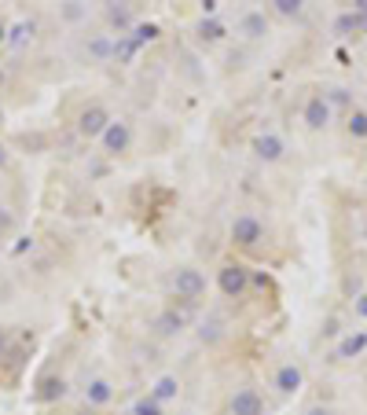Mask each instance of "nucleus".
Here are the masks:
<instances>
[{
    "mask_svg": "<svg viewBox=\"0 0 367 415\" xmlns=\"http://www.w3.org/2000/svg\"><path fill=\"white\" fill-rule=\"evenodd\" d=\"M331 100H334V103H342V107H345V103H349V96H345L342 89H331Z\"/></svg>",
    "mask_w": 367,
    "mask_h": 415,
    "instance_id": "nucleus-27",
    "label": "nucleus"
},
{
    "mask_svg": "<svg viewBox=\"0 0 367 415\" xmlns=\"http://www.w3.org/2000/svg\"><path fill=\"white\" fill-rule=\"evenodd\" d=\"M114 52V45L107 37H96V41H89V56H96V59H107Z\"/></svg>",
    "mask_w": 367,
    "mask_h": 415,
    "instance_id": "nucleus-24",
    "label": "nucleus"
},
{
    "mask_svg": "<svg viewBox=\"0 0 367 415\" xmlns=\"http://www.w3.org/2000/svg\"><path fill=\"white\" fill-rule=\"evenodd\" d=\"M353 12L356 15H367V0H353Z\"/></svg>",
    "mask_w": 367,
    "mask_h": 415,
    "instance_id": "nucleus-28",
    "label": "nucleus"
},
{
    "mask_svg": "<svg viewBox=\"0 0 367 415\" xmlns=\"http://www.w3.org/2000/svg\"><path fill=\"white\" fill-rule=\"evenodd\" d=\"M356 316H367V294L360 298V302H356Z\"/></svg>",
    "mask_w": 367,
    "mask_h": 415,
    "instance_id": "nucleus-30",
    "label": "nucleus"
},
{
    "mask_svg": "<svg viewBox=\"0 0 367 415\" xmlns=\"http://www.w3.org/2000/svg\"><path fill=\"white\" fill-rule=\"evenodd\" d=\"M0 45H8V26L0 23Z\"/></svg>",
    "mask_w": 367,
    "mask_h": 415,
    "instance_id": "nucleus-32",
    "label": "nucleus"
},
{
    "mask_svg": "<svg viewBox=\"0 0 367 415\" xmlns=\"http://www.w3.org/2000/svg\"><path fill=\"white\" fill-rule=\"evenodd\" d=\"M349 133L353 136H367V111H353L349 114Z\"/></svg>",
    "mask_w": 367,
    "mask_h": 415,
    "instance_id": "nucleus-25",
    "label": "nucleus"
},
{
    "mask_svg": "<svg viewBox=\"0 0 367 415\" xmlns=\"http://www.w3.org/2000/svg\"><path fill=\"white\" fill-rule=\"evenodd\" d=\"M4 346H8V338H4V331H0V353H4Z\"/></svg>",
    "mask_w": 367,
    "mask_h": 415,
    "instance_id": "nucleus-34",
    "label": "nucleus"
},
{
    "mask_svg": "<svg viewBox=\"0 0 367 415\" xmlns=\"http://www.w3.org/2000/svg\"><path fill=\"white\" fill-rule=\"evenodd\" d=\"M85 401H89L92 408H103V404L114 401V386L107 379H92L89 386H85Z\"/></svg>",
    "mask_w": 367,
    "mask_h": 415,
    "instance_id": "nucleus-10",
    "label": "nucleus"
},
{
    "mask_svg": "<svg viewBox=\"0 0 367 415\" xmlns=\"http://www.w3.org/2000/svg\"><path fill=\"white\" fill-rule=\"evenodd\" d=\"M199 37L210 41V45H213V41H221V37H224V23H221V19H213V15H206V19L199 23Z\"/></svg>",
    "mask_w": 367,
    "mask_h": 415,
    "instance_id": "nucleus-17",
    "label": "nucleus"
},
{
    "mask_svg": "<svg viewBox=\"0 0 367 415\" xmlns=\"http://www.w3.org/2000/svg\"><path fill=\"white\" fill-rule=\"evenodd\" d=\"M184 327H188V324H184L180 316L173 313V309H169V313H162V316H158V335H177V331H184Z\"/></svg>",
    "mask_w": 367,
    "mask_h": 415,
    "instance_id": "nucleus-19",
    "label": "nucleus"
},
{
    "mask_svg": "<svg viewBox=\"0 0 367 415\" xmlns=\"http://www.w3.org/2000/svg\"><path fill=\"white\" fill-rule=\"evenodd\" d=\"M239 34H243V37H250V41L265 37V34H268V19H265L261 12H250V15H243V19H239Z\"/></svg>",
    "mask_w": 367,
    "mask_h": 415,
    "instance_id": "nucleus-12",
    "label": "nucleus"
},
{
    "mask_svg": "<svg viewBox=\"0 0 367 415\" xmlns=\"http://www.w3.org/2000/svg\"><path fill=\"white\" fill-rule=\"evenodd\" d=\"M0 166H8V151H4V147H0Z\"/></svg>",
    "mask_w": 367,
    "mask_h": 415,
    "instance_id": "nucleus-33",
    "label": "nucleus"
},
{
    "mask_svg": "<svg viewBox=\"0 0 367 415\" xmlns=\"http://www.w3.org/2000/svg\"><path fill=\"white\" fill-rule=\"evenodd\" d=\"M272 4H276V12H279V15L294 19V15H301V8H305V0H272Z\"/></svg>",
    "mask_w": 367,
    "mask_h": 415,
    "instance_id": "nucleus-23",
    "label": "nucleus"
},
{
    "mask_svg": "<svg viewBox=\"0 0 367 415\" xmlns=\"http://www.w3.org/2000/svg\"><path fill=\"white\" fill-rule=\"evenodd\" d=\"M364 349H367V335H349V338H345V342L338 346V357H342V360H353V357H360Z\"/></svg>",
    "mask_w": 367,
    "mask_h": 415,
    "instance_id": "nucleus-15",
    "label": "nucleus"
},
{
    "mask_svg": "<svg viewBox=\"0 0 367 415\" xmlns=\"http://www.w3.org/2000/svg\"><path fill=\"white\" fill-rule=\"evenodd\" d=\"M327 122H331V103L323 96H312L305 103V125L309 129H327Z\"/></svg>",
    "mask_w": 367,
    "mask_h": 415,
    "instance_id": "nucleus-8",
    "label": "nucleus"
},
{
    "mask_svg": "<svg viewBox=\"0 0 367 415\" xmlns=\"http://www.w3.org/2000/svg\"><path fill=\"white\" fill-rule=\"evenodd\" d=\"M107 125H111V114H107L103 107H85L81 118H78V133L89 136V140H96V136H103Z\"/></svg>",
    "mask_w": 367,
    "mask_h": 415,
    "instance_id": "nucleus-6",
    "label": "nucleus"
},
{
    "mask_svg": "<svg viewBox=\"0 0 367 415\" xmlns=\"http://www.w3.org/2000/svg\"><path fill=\"white\" fill-rule=\"evenodd\" d=\"M81 15H85V4H81V0H67V4H63V19H67V23H78Z\"/></svg>",
    "mask_w": 367,
    "mask_h": 415,
    "instance_id": "nucleus-26",
    "label": "nucleus"
},
{
    "mask_svg": "<svg viewBox=\"0 0 367 415\" xmlns=\"http://www.w3.org/2000/svg\"><path fill=\"white\" fill-rule=\"evenodd\" d=\"M334 30H338V34H345V37H349V34H356V30H367V15H342L338 19V23H334Z\"/></svg>",
    "mask_w": 367,
    "mask_h": 415,
    "instance_id": "nucleus-18",
    "label": "nucleus"
},
{
    "mask_svg": "<svg viewBox=\"0 0 367 415\" xmlns=\"http://www.w3.org/2000/svg\"><path fill=\"white\" fill-rule=\"evenodd\" d=\"M133 415H162V404H158L155 397H140V401L133 404Z\"/></svg>",
    "mask_w": 367,
    "mask_h": 415,
    "instance_id": "nucleus-22",
    "label": "nucleus"
},
{
    "mask_svg": "<svg viewBox=\"0 0 367 415\" xmlns=\"http://www.w3.org/2000/svg\"><path fill=\"white\" fill-rule=\"evenodd\" d=\"M107 19H111V26H118V30H129V26H133V15H129V4H125V0H107Z\"/></svg>",
    "mask_w": 367,
    "mask_h": 415,
    "instance_id": "nucleus-14",
    "label": "nucleus"
},
{
    "mask_svg": "<svg viewBox=\"0 0 367 415\" xmlns=\"http://www.w3.org/2000/svg\"><path fill=\"white\" fill-rule=\"evenodd\" d=\"M177 393H180L177 375H162V379L155 382V390H151V397H155L158 404H169V401H177Z\"/></svg>",
    "mask_w": 367,
    "mask_h": 415,
    "instance_id": "nucleus-13",
    "label": "nucleus"
},
{
    "mask_svg": "<svg viewBox=\"0 0 367 415\" xmlns=\"http://www.w3.org/2000/svg\"><path fill=\"white\" fill-rule=\"evenodd\" d=\"M103 151L107 155H122V151H129V140H133V129H129V122H114L111 118V125L103 129Z\"/></svg>",
    "mask_w": 367,
    "mask_h": 415,
    "instance_id": "nucleus-5",
    "label": "nucleus"
},
{
    "mask_svg": "<svg viewBox=\"0 0 367 415\" xmlns=\"http://www.w3.org/2000/svg\"><path fill=\"white\" fill-rule=\"evenodd\" d=\"M232 415H265V397L257 393L254 386H243L232 393Z\"/></svg>",
    "mask_w": 367,
    "mask_h": 415,
    "instance_id": "nucleus-4",
    "label": "nucleus"
},
{
    "mask_svg": "<svg viewBox=\"0 0 367 415\" xmlns=\"http://www.w3.org/2000/svg\"><path fill=\"white\" fill-rule=\"evenodd\" d=\"M217 287H221L224 298H239L246 287H250V269L239 265V261H228L221 269V276H217Z\"/></svg>",
    "mask_w": 367,
    "mask_h": 415,
    "instance_id": "nucleus-1",
    "label": "nucleus"
},
{
    "mask_svg": "<svg viewBox=\"0 0 367 415\" xmlns=\"http://www.w3.org/2000/svg\"><path fill=\"white\" fill-rule=\"evenodd\" d=\"M301 382H305V375H301V368H294V364H283L276 371V390L279 393H298Z\"/></svg>",
    "mask_w": 367,
    "mask_h": 415,
    "instance_id": "nucleus-11",
    "label": "nucleus"
},
{
    "mask_svg": "<svg viewBox=\"0 0 367 415\" xmlns=\"http://www.w3.org/2000/svg\"><path fill=\"white\" fill-rule=\"evenodd\" d=\"M305 415H334V412H331V408H309Z\"/></svg>",
    "mask_w": 367,
    "mask_h": 415,
    "instance_id": "nucleus-31",
    "label": "nucleus"
},
{
    "mask_svg": "<svg viewBox=\"0 0 367 415\" xmlns=\"http://www.w3.org/2000/svg\"><path fill=\"white\" fill-rule=\"evenodd\" d=\"M173 291H177V298H184V302H199V298L206 294V276L199 269H180L173 276Z\"/></svg>",
    "mask_w": 367,
    "mask_h": 415,
    "instance_id": "nucleus-3",
    "label": "nucleus"
},
{
    "mask_svg": "<svg viewBox=\"0 0 367 415\" xmlns=\"http://www.w3.org/2000/svg\"><path fill=\"white\" fill-rule=\"evenodd\" d=\"M133 41H136L140 48H144V45H151V41H158V26H155V23L136 26V30H133Z\"/></svg>",
    "mask_w": 367,
    "mask_h": 415,
    "instance_id": "nucleus-20",
    "label": "nucleus"
},
{
    "mask_svg": "<svg viewBox=\"0 0 367 415\" xmlns=\"http://www.w3.org/2000/svg\"><path fill=\"white\" fill-rule=\"evenodd\" d=\"M136 52H140V45H136L133 37H118V41H114V52H111V56H114L118 63H133V59H136Z\"/></svg>",
    "mask_w": 367,
    "mask_h": 415,
    "instance_id": "nucleus-16",
    "label": "nucleus"
},
{
    "mask_svg": "<svg viewBox=\"0 0 367 415\" xmlns=\"http://www.w3.org/2000/svg\"><path fill=\"white\" fill-rule=\"evenodd\" d=\"M34 397L41 401V404H52V401H63L67 397V382H63L59 375H45L37 382V390H34Z\"/></svg>",
    "mask_w": 367,
    "mask_h": 415,
    "instance_id": "nucleus-9",
    "label": "nucleus"
},
{
    "mask_svg": "<svg viewBox=\"0 0 367 415\" xmlns=\"http://www.w3.org/2000/svg\"><path fill=\"white\" fill-rule=\"evenodd\" d=\"M265 239V225L254 214H239L232 221V243L235 247H257Z\"/></svg>",
    "mask_w": 367,
    "mask_h": 415,
    "instance_id": "nucleus-2",
    "label": "nucleus"
},
{
    "mask_svg": "<svg viewBox=\"0 0 367 415\" xmlns=\"http://www.w3.org/2000/svg\"><path fill=\"white\" fill-rule=\"evenodd\" d=\"M283 151H287V144L279 140L276 133H265V136H257V140H254V155L261 158V162H279Z\"/></svg>",
    "mask_w": 367,
    "mask_h": 415,
    "instance_id": "nucleus-7",
    "label": "nucleus"
},
{
    "mask_svg": "<svg viewBox=\"0 0 367 415\" xmlns=\"http://www.w3.org/2000/svg\"><path fill=\"white\" fill-rule=\"evenodd\" d=\"M202 12L213 15V12H217V0H202Z\"/></svg>",
    "mask_w": 367,
    "mask_h": 415,
    "instance_id": "nucleus-29",
    "label": "nucleus"
},
{
    "mask_svg": "<svg viewBox=\"0 0 367 415\" xmlns=\"http://www.w3.org/2000/svg\"><path fill=\"white\" fill-rule=\"evenodd\" d=\"M8 34H15V37H8V41H12V45H15V48H23V45H26V41H30V37H34V23H19L15 30H8Z\"/></svg>",
    "mask_w": 367,
    "mask_h": 415,
    "instance_id": "nucleus-21",
    "label": "nucleus"
}]
</instances>
